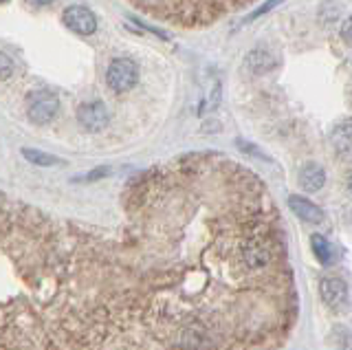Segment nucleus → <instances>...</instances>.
I'll list each match as a JSON object with an SVG mask.
<instances>
[{"label": "nucleus", "mask_w": 352, "mask_h": 350, "mask_svg": "<svg viewBox=\"0 0 352 350\" xmlns=\"http://www.w3.org/2000/svg\"><path fill=\"white\" fill-rule=\"evenodd\" d=\"M128 227L90 242L71 350H279L297 324L282 218L253 170L176 156L126 189Z\"/></svg>", "instance_id": "1"}, {"label": "nucleus", "mask_w": 352, "mask_h": 350, "mask_svg": "<svg viewBox=\"0 0 352 350\" xmlns=\"http://www.w3.org/2000/svg\"><path fill=\"white\" fill-rule=\"evenodd\" d=\"M134 7L143 9V12L154 14L159 20H168L172 25L179 27H203L210 25L231 12H240L247 9L249 3H207V0H192V3H137Z\"/></svg>", "instance_id": "2"}, {"label": "nucleus", "mask_w": 352, "mask_h": 350, "mask_svg": "<svg viewBox=\"0 0 352 350\" xmlns=\"http://www.w3.org/2000/svg\"><path fill=\"white\" fill-rule=\"evenodd\" d=\"M106 82H108V86L117 93L130 91L134 84L139 82V69L132 60L117 58L110 62V67L106 71Z\"/></svg>", "instance_id": "3"}, {"label": "nucleus", "mask_w": 352, "mask_h": 350, "mask_svg": "<svg viewBox=\"0 0 352 350\" xmlns=\"http://www.w3.org/2000/svg\"><path fill=\"white\" fill-rule=\"evenodd\" d=\"M60 110V100L51 91H38L27 100V115L36 124H49Z\"/></svg>", "instance_id": "4"}, {"label": "nucleus", "mask_w": 352, "mask_h": 350, "mask_svg": "<svg viewBox=\"0 0 352 350\" xmlns=\"http://www.w3.org/2000/svg\"><path fill=\"white\" fill-rule=\"evenodd\" d=\"M62 20H64V25L73 31V34H79V36H90V34H95V29H97L95 14L84 5L66 7L64 14H62Z\"/></svg>", "instance_id": "5"}, {"label": "nucleus", "mask_w": 352, "mask_h": 350, "mask_svg": "<svg viewBox=\"0 0 352 350\" xmlns=\"http://www.w3.org/2000/svg\"><path fill=\"white\" fill-rule=\"evenodd\" d=\"M108 119H110L108 108L101 102H86L77 108V121L81 124V128H86L90 132L103 130Z\"/></svg>", "instance_id": "6"}, {"label": "nucleus", "mask_w": 352, "mask_h": 350, "mask_svg": "<svg viewBox=\"0 0 352 350\" xmlns=\"http://www.w3.org/2000/svg\"><path fill=\"white\" fill-rule=\"evenodd\" d=\"M319 293H322L324 302L333 311H346L348 306V286L339 278H324L319 284Z\"/></svg>", "instance_id": "7"}, {"label": "nucleus", "mask_w": 352, "mask_h": 350, "mask_svg": "<svg viewBox=\"0 0 352 350\" xmlns=\"http://www.w3.org/2000/svg\"><path fill=\"white\" fill-rule=\"evenodd\" d=\"M288 207L293 209V214L297 218H302L304 222H310V225H322L324 222V214L313 200H308L304 196H288Z\"/></svg>", "instance_id": "8"}, {"label": "nucleus", "mask_w": 352, "mask_h": 350, "mask_svg": "<svg viewBox=\"0 0 352 350\" xmlns=\"http://www.w3.org/2000/svg\"><path fill=\"white\" fill-rule=\"evenodd\" d=\"M330 143H333L339 156L352 159V119H344L335 126L333 135H330Z\"/></svg>", "instance_id": "9"}, {"label": "nucleus", "mask_w": 352, "mask_h": 350, "mask_svg": "<svg viewBox=\"0 0 352 350\" xmlns=\"http://www.w3.org/2000/svg\"><path fill=\"white\" fill-rule=\"evenodd\" d=\"M324 183H326V172L322 170V165L308 161L299 170V185L308 189V192H317V189L324 187Z\"/></svg>", "instance_id": "10"}, {"label": "nucleus", "mask_w": 352, "mask_h": 350, "mask_svg": "<svg viewBox=\"0 0 352 350\" xmlns=\"http://www.w3.org/2000/svg\"><path fill=\"white\" fill-rule=\"evenodd\" d=\"M275 65H277V60L273 58V53L266 51V49H255L247 56V69H249L251 73H255V75L271 71Z\"/></svg>", "instance_id": "11"}, {"label": "nucleus", "mask_w": 352, "mask_h": 350, "mask_svg": "<svg viewBox=\"0 0 352 350\" xmlns=\"http://www.w3.org/2000/svg\"><path fill=\"white\" fill-rule=\"evenodd\" d=\"M23 156L29 163L42 165V167H51V165H64V161L53 154H49L45 150H36V148H23Z\"/></svg>", "instance_id": "12"}, {"label": "nucleus", "mask_w": 352, "mask_h": 350, "mask_svg": "<svg viewBox=\"0 0 352 350\" xmlns=\"http://www.w3.org/2000/svg\"><path fill=\"white\" fill-rule=\"evenodd\" d=\"M310 245H313L315 256H317V260L322 262V264H328L330 260H333V251H330V245H328V240L324 236L315 233V236L310 238Z\"/></svg>", "instance_id": "13"}, {"label": "nucleus", "mask_w": 352, "mask_h": 350, "mask_svg": "<svg viewBox=\"0 0 352 350\" xmlns=\"http://www.w3.org/2000/svg\"><path fill=\"white\" fill-rule=\"evenodd\" d=\"M14 75V62L12 58L7 56V53L0 51V82H5Z\"/></svg>", "instance_id": "14"}, {"label": "nucleus", "mask_w": 352, "mask_h": 350, "mask_svg": "<svg viewBox=\"0 0 352 350\" xmlns=\"http://www.w3.org/2000/svg\"><path fill=\"white\" fill-rule=\"evenodd\" d=\"M108 174V167H95L90 170V172H86L84 176H75L73 183H90V181H97V178H103Z\"/></svg>", "instance_id": "15"}, {"label": "nucleus", "mask_w": 352, "mask_h": 350, "mask_svg": "<svg viewBox=\"0 0 352 350\" xmlns=\"http://www.w3.org/2000/svg\"><path fill=\"white\" fill-rule=\"evenodd\" d=\"M341 34H344V38L348 42H352V18L346 20V25H344V29H341Z\"/></svg>", "instance_id": "16"}, {"label": "nucleus", "mask_w": 352, "mask_h": 350, "mask_svg": "<svg viewBox=\"0 0 352 350\" xmlns=\"http://www.w3.org/2000/svg\"><path fill=\"white\" fill-rule=\"evenodd\" d=\"M348 189H350V192H352V176H350V181H348Z\"/></svg>", "instance_id": "17"}]
</instances>
